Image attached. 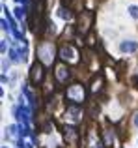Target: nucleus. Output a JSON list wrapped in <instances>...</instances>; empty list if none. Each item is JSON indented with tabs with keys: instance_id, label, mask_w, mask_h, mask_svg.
I'll return each mask as SVG.
<instances>
[{
	"instance_id": "3",
	"label": "nucleus",
	"mask_w": 138,
	"mask_h": 148,
	"mask_svg": "<svg viewBox=\"0 0 138 148\" xmlns=\"http://www.w3.org/2000/svg\"><path fill=\"white\" fill-rule=\"evenodd\" d=\"M69 98H75V99H82V90L78 86H73L69 90Z\"/></svg>"
},
{
	"instance_id": "8",
	"label": "nucleus",
	"mask_w": 138,
	"mask_h": 148,
	"mask_svg": "<svg viewBox=\"0 0 138 148\" xmlns=\"http://www.w3.org/2000/svg\"><path fill=\"white\" fill-rule=\"evenodd\" d=\"M66 75H67V73H66V68H58V79L60 81H66Z\"/></svg>"
},
{
	"instance_id": "10",
	"label": "nucleus",
	"mask_w": 138,
	"mask_h": 148,
	"mask_svg": "<svg viewBox=\"0 0 138 148\" xmlns=\"http://www.w3.org/2000/svg\"><path fill=\"white\" fill-rule=\"evenodd\" d=\"M135 126L138 127V112H136V114H135Z\"/></svg>"
},
{
	"instance_id": "6",
	"label": "nucleus",
	"mask_w": 138,
	"mask_h": 148,
	"mask_svg": "<svg viewBox=\"0 0 138 148\" xmlns=\"http://www.w3.org/2000/svg\"><path fill=\"white\" fill-rule=\"evenodd\" d=\"M58 15H60L62 19H71V13H69V11H66L64 8H60V10H58Z\"/></svg>"
},
{
	"instance_id": "4",
	"label": "nucleus",
	"mask_w": 138,
	"mask_h": 148,
	"mask_svg": "<svg viewBox=\"0 0 138 148\" xmlns=\"http://www.w3.org/2000/svg\"><path fill=\"white\" fill-rule=\"evenodd\" d=\"M49 49L51 47H41V58H43V62H51V56H49Z\"/></svg>"
},
{
	"instance_id": "7",
	"label": "nucleus",
	"mask_w": 138,
	"mask_h": 148,
	"mask_svg": "<svg viewBox=\"0 0 138 148\" xmlns=\"http://www.w3.org/2000/svg\"><path fill=\"white\" fill-rule=\"evenodd\" d=\"M32 75H34V79H37V81L41 79V68L39 66H34V73Z\"/></svg>"
},
{
	"instance_id": "9",
	"label": "nucleus",
	"mask_w": 138,
	"mask_h": 148,
	"mask_svg": "<svg viewBox=\"0 0 138 148\" xmlns=\"http://www.w3.org/2000/svg\"><path fill=\"white\" fill-rule=\"evenodd\" d=\"M15 15H17V17H22V10H21V8H17V10H15Z\"/></svg>"
},
{
	"instance_id": "1",
	"label": "nucleus",
	"mask_w": 138,
	"mask_h": 148,
	"mask_svg": "<svg viewBox=\"0 0 138 148\" xmlns=\"http://www.w3.org/2000/svg\"><path fill=\"white\" fill-rule=\"evenodd\" d=\"M136 49H138V41H135V40H123L120 43V51H121V53L131 54V53H135Z\"/></svg>"
},
{
	"instance_id": "5",
	"label": "nucleus",
	"mask_w": 138,
	"mask_h": 148,
	"mask_svg": "<svg viewBox=\"0 0 138 148\" xmlns=\"http://www.w3.org/2000/svg\"><path fill=\"white\" fill-rule=\"evenodd\" d=\"M129 15H131L133 19H138V6L131 4V6H129Z\"/></svg>"
},
{
	"instance_id": "2",
	"label": "nucleus",
	"mask_w": 138,
	"mask_h": 148,
	"mask_svg": "<svg viewBox=\"0 0 138 148\" xmlns=\"http://www.w3.org/2000/svg\"><path fill=\"white\" fill-rule=\"evenodd\" d=\"M62 58L64 60H75V51H73V47H64L62 49Z\"/></svg>"
}]
</instances>
